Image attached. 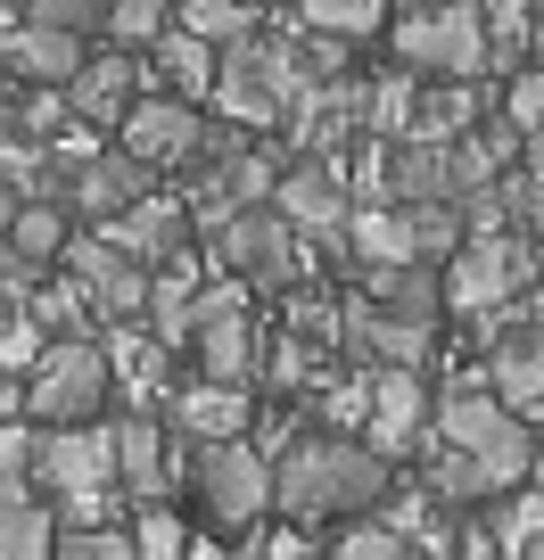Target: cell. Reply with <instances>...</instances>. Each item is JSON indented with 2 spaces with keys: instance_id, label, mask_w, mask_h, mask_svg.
Returning <instances> with one entry per match:
<instances>
[{
  "instance_id": "3957f363",
  "label": "cell",
  "mask_w": 544,
  "mask_h": 560,
  "mask_svg": "<svg viewBox=\"0 0 544 560\" xmlns=\"http://www.w3.org/2000/svg\"><path fill=\"white\" fill-rule=\"evenodd\" d=\"M182 487L223 527H256L273 511V454L256 438H190V478Z\"/></svg>"
},
{
  "instance_id": "603a6c76",
  "label": "cell",
  "mask_w": 544,
  "mask_h": 560,
  "mask_svg": "<svg viewBox=\"0 0 544 560\" xmlns=\"http://www.w3.org/2000/svg\"><path fill=\"white\" fill-rule=\"evenodd\" d=\"M25 298H34V322L42 330H58V338H83V330H100V314H91V298H83V280H50L42 272L34 289H25Z\"/></svg>"
},
{
  "instance_id": "2e32d148",
  "label": "cell",
  "mask_w": 544,
  "mask_h": 560,
  "mask_svg": "<svg viewBox=\"0 0 544 560\" xmlns=\"http://www.w3.org/2000/svg\"><path fill=\"white\" fill-rule=\"evenodd\" d=\"M520 298H528V289H520ZM520 314H528V305H520ZM487 387H495V396H504L520 420H536V429H544V354L528 347L520 322L487 338Z\"/></svg>"
},
{
  "instance_id": "9a60e30c",
  "label": "cell",
  "mask_w": 544,
  "mask_h": 560,
  "mask_svg": "<svg viewBox=\"0 0 544 560\" xmlns=\"http://www.w3.org/2000/svg\"><path fill=\"white\" fill-rule=\"evenodd\" d=\"M74 67H83V34H67V25L18 18L0 34V74H9V83H67Z\"/></svg>"
},
{
  "instance_id": "f35d334b",
  "label": "cell",
  "mask_w": 544,
  "mask_h": 560,
  "mask_svg": "<svg viewBox=\"0 0 544 560\" xmlns=\"http://www.w3.org/2000/svg\"><path fill=\"white\" fill-rule=\"evenodd\" d=\"M536 18H544V0H536Z\"/></svg>"
},
{
  "instance_id": "4fadbf2b",
  "label": "cell",
  "mask_w": 544,
  "mask_h": 560,
  "mask_svg": "<svg viewBox=\"0 0 544 560\" xmlns=\"http://www.w3.org/2000/svg\"><path fill=\"white\" fill-rule=\"evenodd\" d=\"M91 231L132 264H174L182 247H190V214H182V198H165V190H141L124 214H107V223H91Z\"/></svg>"
},
{
  "instance_id": "d6986e66",
  "label": "cell",
  "mask_w": 544,
  "mask_h": 560,
  "mask_svg": "<svg viewBox=\"0 0 544 560\" xmlns=\"http://www.w3.org/2000/svg\"><path fill=\"white\" fill-rule=\"evenodd\" d=\"M149 74H158L174 100H207L215 91V42H198L190 25H165V34L149 42Z\"/></svg>"
},
{
  "instance_id": "d590c367",
  "label": "cell",
  "mask_w": 544,
  "mask_h": 560,
  "mask_svg": "<svg viewBox=\"0 0 544 560\" xmlns=\"http://www.w3.org/2000/svg\"><path fill=\"white\" fill-rule=\"evenodd\" d=\"M25 412V371H0V420Z\"/></svg>"
},
{
  "instance_id": "7a4b0ae2",
  "label": "cell",
  "mask_w": 544,
  "mask_h": 560,
  "mask_svg": "<svg viewBox=\"0 0 544 560\" xmlns=\"http://www.w3.org/2000/svg\"><path fill=\"white\" fill-rule=\"evenodd\" d=\"M107 347H100V330H83V338H42V354L25 363V412L50 429V420H100V404H107Z\"/></svg>"
},
{
  "instance_id": "5bb4252c",
  "label": "cell",
  "mask_w": 544,
  "mask_h": 560,
  "mask_svg": "<svg viewBox=\"0 0 544 560\" xmlns=\"http://www.w3.org/2000/svg\"><path fill=\"white\" fill-rule=\"evenodd\" d=\"M107 445H116V487L132 494V503L174 494V462H165V412H158V404H132L124 420H107Z\"/></svg>"
},
{
  "instance_id": "8d00e7d4",
  "label": "cell",
  "mask_w": 544,
  "mask_h": 560,
  "mask_svg": "<svg viewBox=\"0 0 544 560\" xmlns=\"http://www.w3.org/2000/svg\"><path fill=\"white\" fill-rule=\"evenodd\" d=\"M18 18H25V0H0V34H9Z\"/></svg>"
},
{
  "instance_id": "e575fe53",
  "label": "cell",
  "mask_w": 544,
  "mask_h": 560,
  "mask_svg": "<svg viewBox=\"0 0 544 560\" xmlns=\"http://www.w3.org/2000/svg\"><path fill=\"white\" fill-rule=\"evenodd\" d=\"M240 552H264V560H305L314 552V536H298V527H240Z\"/></svg>"
},
{
  "instance_id": "4dcf8cb0",
  "label": "cell",
  "mask_w": 544,
  "mask_h": 560,
  "mask_svg": "<svg viewBox=\"0 0 544 560\" xmlns=\"http://www.w3.org/2000/svg\"><path fill=\"white\" fill-rule=\"evenodd\" d=\"M331 552H338V560H396V552H413V544H404L380 511H355V527L331 544Z\"/></svg>"
},
{
  "instance_id": "6da1fadb",
  "label": "cell",
  "mask_w": 544,
  "mask_h": 560,
  "mask_svg": "<svg viewBox=\"0 0 544 560\" xmlns=\"http://www.w3.org/2000/svg\"><path fill=\"white\" fill-rule=\"evenodd\" d=\"M387 478H396V462L371 454L355 429H289L281 445H273V511L298 527L314 520H355V511H371L387 494Z\"/></svg>"
},
{
  "instance_id": "4316f807",
  "label": "cell",
  "mask_w": 544,
  "mask_h": 560,
  "mask_svg": "<svg viewBox=\"0 0 544 560\" xmlns=\"http://www.w3.org/2000/svg\"><path fill=\"white\" fill-rule=\"evenodd\" d=\"M165 25H174V0H107L100 34H107V42H124V50H149Z\"/></svg>"
},
{
  "instance_id": "8992f818",
  "label": "cell",
  "mask_w": 544,
  "mask_h": 560,
  "mask_svg": "<svg viewBox=\"0 0 544 560\" xmlns=\"http://www.w3.org/2000/svg\"><path fill=\"white\" fill-rule=\"evenodd\" d=\"M207 240H215V256H223V272H240L247 289H298V280L314 272V264H305V247H298V231L273 214V198L240 207L231 223H215Z\"/></svg>"
},
{
  "instance_id": "cb8c5ba5",
  "label": "cell",
  "mask_w": 544,
  "mask_h": 560,
  "mask_svg": "<svg viewBox=\"0 0 544 560\" xmlns=\"http://www.w3.org/2000/svg\"><path fill=\"white\" fill-rule=\"evenodd\" d=\"M487 18V74H511L528 58V25H536V0H478Z\"/></svg>"
},
{
  "instance_id": "30bf717a",
  "label": "cell",
  "mask_w": 544,
  "mask_h": 560,
  "mask_svg": "<svg viewBox=\"0 0 544 560\" xmlns=\"http://www.w3.org/2000/svg\"><path fill=\"white\" fill-rule=\"evenodd\" d=\"M149 182H158V174H149L132 149H91L83 165H67V174H58V207L83 214V223H107V214H124Z\"/></svg>"
},
{
  "instance_id": "277c9868",
  "label": "cell",
  "mask_w": 544,
  "mask_h": 560,
  "mask_svg": "<svg viewBox=\"0 0 544 560\" xmlns=\"http://www.w3.org/2000/svg\"><path fill=\"white\" fill-rule=\"evenodd\" d=\"M387 50H396V67H413V74H487V18H478V0L396 9Z\"/></svg>"
},
{
  "instance_id": "f1b7e54d",
  "label": "cell",
  "mask_w": 544,
  "mask_h": 560,
  "mask_svg": "<svg viewBox=\"0 0 544 560\" xmlns=\"http://www.w3.org/2000/svg\"><path fill=\"white\" fill-rule=\"evenodd\" d=\"M511 116V132H520V149H544V67H511L504 100H495Z\"/></svg>"
},
{
  "instance_id": "e0dca14e",
  "label": "cell",
  "mask_w": 544,
  "mask_h": 560,
  "mask_svg": "<svg viewBox=\"0 0 544 560\" xmlns=\"http://www.w3.org/2000/svg\"><path fill=\"white\" fill-rule=\"evenodd\" d=\"M58 520L34 478H0V560H50Z\"/></svg>"
},
{
  "instance_id": "f546056e",
  "label": "cell",
  "mask_w": 544,
  "mask_h": 560,
  "mask_svg": "<svg viewBox=\"0 0 544 560\" xmlns=\"http://www.w3.org/2000/svg\"><path fill=\"white\" fill-rule=\"evenodd\" d=\"M58 560H132V520H100V527H58L50 544Z\"/></svg>"
},
{
  "instance_id": "9c48e42d",
  "label": "cell",
  "mask_w": 544,
  "mask_h": 560,
  "mask_svg": "<svg viewBox=\"0 0 544 560\" xmlns=\"http://www.w3.org/2000/svg\"><path fill=\"white\" fill-rule=\"evenodd\" d=\"M34 487L42 494H83V487H116V445L107 420H50L34 445Z\"/></svg>"
},
{
  "instance_id": "7402d4cb",
  "label": "cell",
  "mask_w": 544,
  "mask_h": 560,
  "mask_svg": "<svg viewBox=\"0 0 544 560\" xmlns=\"http://www.w3.org/2000/svg\"><path fill=\"white\" fill-rule=\"evenodd\" d=\"M413 100H421V74H413V67H387L380 83L363 91V132H371V140H404Z\"/></svg>"
},
{
  "instance_id": "74e56055",
  "label": "cell",
  "mask_w": 544,
  "mask_h": 560,
  "mask_svg": "<svg viewBox=\"0 0 544 560\" xmlns=\"http://www.w3.org/2000/svg\"><path fill=\"white\" fill-rule=\"evenodd\" d=\"M396 9H429V0H396Z\"/></svg>"
},
{
  "instance_id": "d6a6232c",
  "label": "cell",
  "mask_w": 544,
  "mask_h": 560,
  "mask_svg": "<svg viewBox=\"0 0 544 560\" xmlns=\"http://www.w3.org/2000/svg\"><path fill=\"white\" fill-rule=\"evenodd\" d=\"M34 445H42V420L34 412L0 420V478H34Z\"/></svg>"
},
{
  "instance_id": "ffe728a7",
  "label": "cell",
  "mask_w": 544,
  "mask_h": 560,
  "mask_svg": "<svg viewBox=\"0 0 544 560\" xmlns=\"http://www.w3.org/2000/svg\"><path fill=\"white\" fill-rule=\"evenodd\" d=\"M0 240L18 247L34 272H58V247H67V207H58V198H18V207H9V223H0Z\"/></svg>"
},
{
  "instance_id": "836d02e7",
  "label": "cell",
  "mask_w": 544,
  "mask_h": 560,
  "mask_svg": "<svg viewBox=\"0 0 544 560\" xmlns=\"http://www.w3.org/2000/svg\"><path fill=\"white\" fill-rule=\"evenodd\" d=\"M25 18L34 25H67V34H100V18H107V0H25Z\"/></svg>"
},
{
  "instance_id": "484cf974",
  "label": "cell",
  "mask_w": 544,
  "mask_h": 560,
  "mask_svg": "<svg viewBox=\"0 0 544 560\" xmlns=\"http://www.w3.org/2000/svg\"><path fill=\"white\" fill-rule=\"evenodd\" d=\"M387 9H396V0H298V25L338 34V42H363V34L387 25Z\"/></svg>"
},
{
  "instance_id": "ac0fdd59",
  "label": "cell",
  "mask_w": 544,
  "mask_h": 560,
  "mask_svg": "<svg viewBox=\"0 0 544 560\" xmlns=\"http://www.w3.org/2000/svg\"><path fill=\"white\" fill-rule=\"evenodd\" d=\"M198 371L207 380H247L256 387V371H264V330L247 314H215V322H198Z\"/></svg>"
},
{
  "instance_id": "83f0119b",
  "label": "cell",
  "mask_w": 544,
  "mask_h": 560,
  "mask_svg": "<svg viewBox=\"0 0 544 560\" xmlns=\"http://www.w3.org/2000/svg\"><path fill=\"white\" fill-rule=\"evenodd\" d=\"M132 552H141V560H182V552H190V527H182V511L165 503V494L132 511Z\"/></svg>"
},
{
  "instance_id": "5b68a950",
  "label": "cell",
  "mask_w": 544,
  "mask_h": 560,
  "mask_svg": "<svg viewBox=\"0 0 544 560\" xmlns=\"http://www.w3.org/2000/svg\"><path fill=\"white\" fill-rule=\"evenodd\" d=\"M347 165H338V149H305V158H289L281 174H273V214H281L298 240H322L331 256H347Z\"/></svg>"
},
{
  "instance_id": "d4e9b609",
  "label": "cell",
  "mask_w": 544,
  "mask_h": 560,
  "mask_svg": "<svg viewBox=\"0 0 544 560\" xmlns=\"http://www.w3.org/2000/svg\"><path fill=\"white\" fill-rule=\"evenodd\" d=\"M174 25H190L198 42H215V50H223V42L256 34L264 9H256V0H174Z\"/></svg>"
},
{
  "instance_id": "44dd1931",
  "label": "cell",
  "mask_w": 544,
  "mask_h": 560,
  "mask_svg": "<svg viewBox=\"0 0 544 560\" xmlns=\"http://www.w3.org/2000/svg\"><path fill=\"white\" fill-rule=\"evenodd\" d=\"M487 536H495V552H544V487L536 478L487 494Z\"/></svg>"
},
{
  "instance_id": "ba28073f",
  "label": "cell",
  "mask_w": 544,
  "mask_h": 560,
  "mask_svg": "<svg viewBox=\"0 0 544 560\" xmlns=\"http://www.w3.org/2000/svg\"><path fill=\"white\" fill-rule=\"evenodd\" d=\"M198 140H207V116H198V100H174V91H158V100H132L116 116V149H132V158L149 165V174H165V165H190Z\"/></svg>"
},
{
  "instance_id": "52a82bcc",
  "label": "cell",
  "mask_w": 544,
  "mask_h": 560,
  "mask_svg": "<svg viewBox=\"0 0 544 560\" xmlns=\"http://www.w3.org/2000/svg\"><path fill=\"white\" fill-rule=\"evenodd\" d=\"M355 438L371 445V454H387V462H404L413 445L429 438V387H421V371L413 363H371L363 371V429Z\"/></svg>"
},
{
  "instance_id": "8fae6325",
  "label": "cell",
  "mask_w": 544,
  "mask_h": 560,
  "mask_svg": "<svg viewBox=\"0 0 544 560\" xmlns=\"http://www.w3.org/2000/svg\"><path fill=\"white\" fill-rule=\"evenodd\" d=\"M141 83H149V58L124 50V42H107V50H83V67L67 74V107L83 124H107V132H116V116L141 100Z\"/></svg>"
},
{
  "instance_id": "1f68e13d",
  "label": "cell",
  "mask_w": 544,
  "mask_h": 560,
  "mask_svg": "<svg viewBox=\"0 0 544 560\" xmlns=\"http://www.w3.org/2000/svg\"><path fill=\"white\" fill-rule=\"evenodd\" d=\"M42 354V322L34 305H0V371H25Z\"/></svg>"
},
{
  "instance_id": "7c38bea8",
  "label": "cell",
  "mask_w": 544,
  "mask_h": 560,
  "mask_svg": "<svg viewBox=\"0 0 544 560\" xmlns=\"http://www.w3.org/2000/svg\"><path fill=\"white\" fill-rule=\"evenodd\" d=\"M165 429H182V438H247L256 429V387L247 380H207L198 371L190 387H165Z\"/></svg>"
}]
</instances>
